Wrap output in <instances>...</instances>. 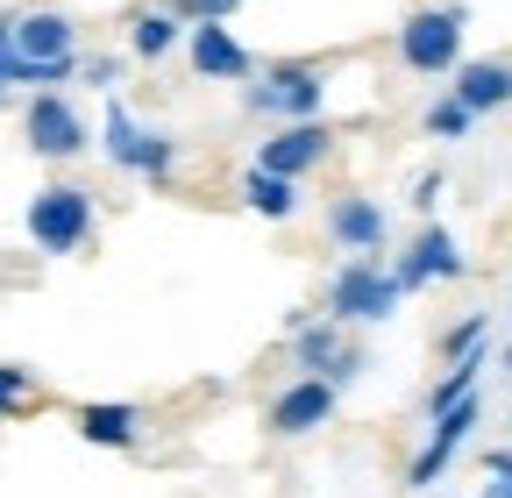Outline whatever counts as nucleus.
I'll list each match as a JSON object with an SVG mask.
<instances>
[{"label": "nucleus", "mask_w": 512, "mask_h": 498, "mask_svg": "<svg viewBox=\"0 0 512 498\" xmlns=\"http://www.w3.org/2000/svg\"><path fill=\"white\" fill-rule=\"evenodd\" d=\"M477 349H491V306H477V314H463L456 328L441 335V363H463V356H477Z\"/></svg>", "instance_id": "412c9836"}, {"label": "nucleus", "mask_w": 512, "mask_h": 498, "mask_svg": "<svg viewBox=\"0 0 512 498\" xmlns=\"http://www.w3.org/2000/svg\"><path fill=\"white\" fill-rule=\"evenodd\" d=\"M463 36H470V8L463 0H427L399 22V65L413 79H456L463 72Z\"/></svg>", "instance_id": "f03ea898"}, {"label": "nucleus", "mask_w": 512, "mask_h": 498, "mask_svg": "<svg viewBox=\"0 0 512 498\" xmlns=\"http://www.w3.org/2000/svg\"><path fill=\"white\" fill-rule=\"evenodd\" d=\"M171 15H185V22H235V8L242 0H164Z\"/></svg>", "instance_id": "4be33fe9"}, {"label": "nucleus", "mask_w": 512, "mask_h": 498, "mask_svg": "<svg viewBox=\"0 0 512 498\" xmlns=\"http://www.w3.org/2000/svg\"><path fill=\"white\" fill-rule=\"evenodd\" d=\"M79 86H100V93H114V86H121V57H114V50L86 57V65H79Z\"/></svg>", "instance_id": "b1692460"}, {"label": "nucleus", "mask_w": 512, "mask_h": 498, "mask_svg": "<svg viewBox=\"0 0 512 498\" xmlns=\"http://www.w3.org/2000/svg\"><path fill=\"white\" fill-rule=\"evenodd\" d=\"M185 36H192V22L171 15L164 0H157V8H136V15H128V57H143V65H164V57H171Z\"/></svg>", "instance_id": "f3484780"}, {"label": "nucleus", "mask_w": 512, "mask_h": 498, "mask_svg": "<svg viewBox=\"0 0 512 498\" xmlns=\"http://www.w3.org/2000/svg\"><path fill=\"white\" fill-rule=\"evenodd\" d=\"M93 121L79 114V100L72 93H29V107H22V143H29V157H43V164H79L86 150H93Z\"/></svg>", "instance_id": "423d86ee"}, {"label": "nucleus", "mask_w": 512, "mask_h": 498, "mask_svg": "<svg viewBox=\"0 0 512 498\" xmlns=\"http://www.w3.org/2000/svg\"><path fill=\"white\" fill-rule=\"evenodd\" d=\"M22 235H29L36 257H79V249L100 235L93 185H79V178H50V185H36L29 207H22Z\"/></svg>", "instance_id": "f257e3e1"}, {"label": "nucleus", "mask_w": 512, "mask_h": 498, "mask_svg": "<svg viewBox=\"0 0 512 498\" xmlns=\"http://www.w3.org/2000/svg\"><path fill=\"white\" fill-rule=\"evenodd\" d=\"M72 427H79V442H93V449H136L143 442V406L136 399H86L72 413Z\"/></svg>", "instance_id": "2eb2a0df"}, {"label": "nucleus", "mask_w": 512, "mask_h": 498, "mask_svg": "<svg viewBox=\"0 0 512 498\" xmlns=\"http://www.w3.org/2000/svg\"><path fill=\"white\" fill-rule=\"evenodd\" d=\"M477 498H512V449H491L484 456V491Z\"/></svg>", "instance_id": "5701e85b"}, {"label": "nucleus", "mask_w": 512, "mask_h": 498, "mask_svg": "<svg viewBox=\"0 0 512 498\" xmlns=\"http://www.w3.org/2000/svg\"><path fill=\"white\" fill-rule=\"evenodd\" d=\"M320 228L342 257H392V214L377 207V193H335Z\"/></svg>", "instance_id": "0eeeda50"}, {"label": "nucleus", "mask_w": 512, "mask_h": 498, "mask_svg": "<svg viewBox=\"0 0 512 498\" xmlns=\"http://www.w3.org/2000/svg\"><path fill=\"white\" fill-rule=\"evenodd\" d=\"M392 271H399L406 292H420V285H456V278H470V257H463V242L448 235L441 221H420V235L392 257Z\"/></svg>", "instance_id": "1a4fd4ad"}, {"label": "nucleus", "mask_w": 512, "mask_h": 498, "mask_svg": "<svg viewBox=\"0 0 512 498\" xmlns=\"http://www.w3.org/2000/svg\"><path fill=\"white\" fill-rule=\"evenodd\" d=\"M100 157H107L114 171H128V178H150V185H171V178H178V136L143 129L121 100L100 107Z\"/></svg>", "instance_id": "20e7f679"}, {"label": "nucleus", "mask_w": 512, "mask_h": 498, "mask_svg": "<svg viewBox=\"0 0 512 498\" xmlns=\"http://www.w3.org/2000/svg\"><path fill=\"white\" fill-rule=\"evenodd\" d=\"M420 129L434 136V143H463L470 129H477V114L456 100V93H441V100H427V114H420Z\"/></svg>", "instance_id": "aec40b11"}, {"label": "nucleus", "mask_w": 512, "mask_h": 498, "mask_svg": "<svg viewBox=\"0 0 512 498\" xmlns=\"http://www.w3.org/2000/svg\"><path fill=\"white\" fill-rule=\"evenodd\" d=\"M498 363H505V378H512V342H505V356H498Z\"/></svg>", "instance_id": "cd10ccee"}, {"label": "nucleus", "mask_w": 512, "mask_h": 498, "mask_svg": "<svg viewBox=\"0 0 512 498\" xmlns=\"http://www.w3.org/2000/svg\"><path fill=\"white\" fill-rule=\"evenodd\" d=\"M477 427H484V399H477V392H470L463 406H448L441 420H427V442L413 449V463H406V484H413V491H434V484H441V470L463 456V442H470Z\"/></svg>", "instance_id": "6e6552de"}, {"label": "nucleus", "mask_w": 512, "mask_h": 498, "mask_svg": "<svg viewBox=\"0 0 512 498\" xmlns=\"http://www.w3.org/2000/svg\"><path fill=\"white\" fill-rule=\"evenodd\" d=\"M8 43H15V29H8V8H0V107H8V93H15L8 86Z\"/></svg>", "instance_id": "bb28decb"}, {"label": "nucleus", "mask_w": 512, "mask_h": 498, "mask_svg": "<svg viewBox=\"0 0 512 498\" xmlns=\"http://www.w3.org/2000/svg\"><path fill=\"white\" fill-rule=\"evenodd\" d=\"M342 328H349V321H335V314H292V321H285V342H292L299 378H328V370L342 363V349H349Z\"/></svg>", "instance_id": "4468645a"}, {"label": "nucleus", "mask_w": 512, "mask_h": 498, "mask_svg": "<svg viewBox=\"0 0 512 498\" xmlns=\"http://www.w3.org/2000/svg\"><path fill=\"white\" fill-rule=\"evenodd\" d=\"M335 385L328 378H292L271 406H264V427L278 434V442H299V434H320V427H328L335 420Z\"/></svg>", "instance_id": "9d476101"}, {"label": "nucleus", "mask_w": 512, "mask_h": 498, "mask_svg": "<svg viewBox=\"0 0 512 498\" xmlns=\"http://www.w3.org/2000/svg\"><path fill=\"white\" fill-rule=\"evenodd\" d=\"M185 57H192V72L214 79V86H249V79H256V57H249V43H242L228 22H192Z\"/></svg>", "instance_id": "9b49d317"}, {"label": "nucleus", "mask_w": 512, "mask_h": 498, "mask_svg": "<svg viewBox=\"0 0 512 498\" xmlns=\"http://www.w3.org/2000/svg\"><path fill=\"white\" fill-rule=\"evenodd\" d=\"M235 193H242L249 214H264V221H292V214L306 207L299 178H278V171H264V164H249V171L235 178Z\"/></svg>", "instance_id": "a211bd4d"}, {"label": "nucleus", "mask_w": 512, "mask_h": 498, "mask_svg": "<svg viewBox=\"0 0 512 498\" xmlns=\"http://www.w3.org/2000/svg\"><path fill=\"white\" fill-rule=\"evenodd\" d=\"M8 29H15V57H22V65L79 57V22L64 8H8Z\"/></svg>", "instance_id": "ddd939ff"}, {"label": "nucleus", "mask_w": 512, "mask_h": 498, "mask_svg": "<svg viewBox=\"0 0 512 498\" xmlns=\"http://www.w3.org/2000/svg\"><path fill=\"white\" fill-rule=\"evenodd\" d=\"M441 193H448V171H420V178H413V214H420V221H434Z\"/></svg>", "instance_id": "393cba45"}, {"label": "nucleus", "mask_w": 512, "mask_h": 498, "mask_svg": "<svg viewBox=\"0 0 512 498\" xmlns=\"http://www.w3.org/2000/svg\"><path fill=\"white\" fill-rule=\"evenodd\" d=\"M328 157H335V129H328V121H285L278 136L256 143V164L278 171V178H306V171H320Z\"/></svg>", "instance_id": "f8f14e48"}, {"label": "nucleus", "mask_w": 512, "mask_h": 498, "mask_svg": "<svg viewBox=\"0 0 512 498\" xmlns=\"http://www.w3.org/2000/svg\"><path fill=\"white\" fill-rule=\"evenodd\" d=\"M328 86H335L328 65H313V57H278V65H264L242 86V107L264 114V121H320Z\"/></svg>", "instance_id": "7ed1b4c3"}, {"label": "nucleus", "mask_w": 512, "mask_h": 498, "mask_svg": "<svg viewBox=\"0 0 512 498\" xmlns=\"http://www.w3.org/2000/svg\"><path fill=\"white\" fill-rule=\"evenodd\" d=\"M363 363H370V356H363V349H342V363H335V370H328V385H335V392H349V385H356V378H363Z\"/></svg>", "instance_id": "a878e982"}, {"label": "nucleus", "mask_w": 512, "mask_h": 498, "mask_svg": "<svg viewBox=\"0 0 512 498\" xmlns=\"http://www.w3.org/2000/svg\"><path fill=\"white\" fill-rule=\"evenodd\" d=\"M448 93H456L477 121L484 114H512V65L505 57H463V72L448 79Z\"/></svg>", "instance_id": "dca6fc26"}, {"label": "nucleus", "mask_w": 512, "mask_h": 498, "mask_svg": "<svg viewBox=\"0 0 512 498\" xmlns=\"http://www.w3.org/2000/svg\"><path fill=\"white\" fill-rule=\"evenodd\" d=\"M29 406H43L36 363H0V420H22Z\"/></svg>", "instance_id": "6ab92c4d"}, {"label": "nucleus", "mask_w": 512, "mask_h": 498, "mask_svg": "<svg viewBox=\"0 0 512 498\" xmlns=\"http://www.w3.org/2000/svg\"><path fill=\"white\" fill-rule=\"evenodd\" d=\"M399 299H406V285H399L392 257H342L335 278H328V314L349 321V328H363V321H392Z\"/></svg>", "instance_id": "39448f33"}]
</instances>
